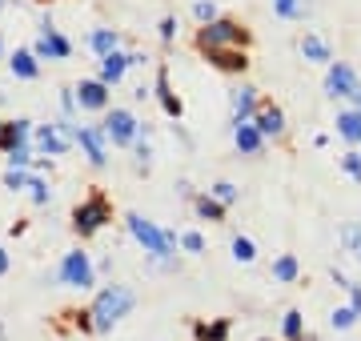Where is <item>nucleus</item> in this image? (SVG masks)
Instances as JSON below:
<instances>
[{"instance_id":"7ed1b4c3","label":"nucleus","mask_w":361,"mask_h":341,"mask_svg":"<svg viewBox=\"0 0 361 341\" xmlns=\"http://www.w3.org/2000/svg\"><path fill=\"white\" fill-rule=\"evenodd\" d=\"M249 44V32L237 20H209V25H201V32H197V49L205 56H217V53H233V49H245Z\"/></svg>"},{"instance_id":"e433bc0d","label":"nucleus","mask_w":361,"mask_h":341,"mask_svg":"<svg viewBox=\"0 0 361 341\" xmlns=\"http://www.w3.org/2000/svg\"><path fill=\"white\" fill-rule=\"evenodd\" d=\"M337 165H341V173H345L349 181H357V185H361V153H357V149L341 153V157H337Z\"/></svg>"},{"instance_id":"f8f14e48","label":"nucleus","mask_w":361,"mask_h":341,"mask_svg":"<svg viewBox=\"0 0 361 341\" xmlns=\"http://www.w3.org/2000/svg\"><path fill=\"white\" fill-rule=\"evenodd\" d=\"M257 89L253 85H237V89H229V120L233 125H245V120H253V113H257Z\"/></svg>"},{"instance_id":"c756f323","label":"nucleus","mask_w":361,"mask_h":341,"mask_svg":"<svg viewBox=\"0 0 361 341\" xmlns=\"http://www.w3.org/2000/svg\"><path fill=\"white\" fill-rule=\"evenodd\" d=\"M25 193L32 197V205H37V209L52 205V189H49V181H44L40 173H32V177H28V189H25Z\"/></svg>"},{"instance_id":"49530a36","label":"nucleus","mask_w":361,"mask_h":341,"mask_svg":"<svg viewBox=\"0 0 361 341\" xmlns=\"http://www.w3.org/2000/svg\"><path fill=\"white\" fill-rule=\"evenodd\" d=\"M0 8H4V0H0Z\"/></svg>"},{"instance_id":"6e6552de","label":"nucleus","mask_w":361,"mask_h":341,"mask_svg":"<svg viewBox=\"0 0 361 341\" xmlns=\"http://www.w3.org/2000/svg\"><path fill=\"white\" fill-rule=\"evenodd\" d=\"M325 92H329L334 101L337 97H341V101H353V108L361 113V80L345 61H329V65H325Z\"/></svg>"},{"instance_id":"a19ab883","label":"nucleus","mask_w":361,"mask_h":341,"mask_svg":"<svg viewBox=\"0 0 361 341\" xmlns=\"http://www.w3.org/2000/svg\"><path fill=\"white\" fill-rule=\"evenodd\" d=\"M161 40H165V44H173V37H177V16H161Z\"/></svg>"},{"instance_id":"393cba45","label":"nucleus","mask_w":361,"mask_h":341,"mask_svg":"<svg viewBox=\"0 0 361 341\" xmlns=\"http://www.w3.org/2000/svg\"><path fill=\"white\" fill-rule=\"evenodd\" d=\"M281 341H305V314H301V309H285Z\"/></svg>"},{"instance_id":"4be33fe9","label":"nucleus","mask_w":361,"mask_h":341,"mask_svg":"<svg viewBox=\"0 0 361 341\" xmlns=\"http://www.w3.org/2000/svg\"><path fill=\"white\" fill-rule=\"evenodd\" d=\"M89 49L97 56L116 53V49H121V32H116V28H92V32H89Z\"/></svg>"},{"instance_id":"b1692460","label":"nucleus","mask_w":361,"mask_h":341,"mask_svg":"<svg viewBox=\"0 0 361 341\" xmlns=\"http://www.w3.org/2000/svg\"><path fill=\"white\" fill-rule=\"evenodd\" d=\"M209 65L221 68V73H245V68H249V56H245V49H233V53L209 56Z\"/></svg>"},{"instance_id":"a18cd8bd","label":"nucleus","mask_w":361,"mask_h":341,"mask_svg":"<svg viewBox=\"0 0 361 341\" xmlns=\"http://www.w3.org/2000/svg\"><path fill=\"white\" fill-rule=\"evenodd\" d=\"M0 129H4V120H0Z\"/></svg>"},{"instance_id":"412c9836","label":"nucleus","mask_w":361,"mask_h":341,"mask_svg":"<svg viewBox=\"0 0 361 341\" xmlns=\"http://www.w3.org/2000/svg\"><path fill=\"white\" fill-rule=\"evenodd\" d=\"M301 56H305V61H313V65H329V61H334L329 44H325L317 32H305V37H301Z\"/></svg>"},{"instance_id":"0eeeda50","label":"nucleus","mask_w":361,"mask_h":341,"mask_svg":"<svg viewBox=\"0 0 361 341\" xmlns=\"http://www.w3.org/2000/svg\"><path fill=\"white\" fill-rule=\"evenodd\" d=\"M101 132H104V141H109V149H133L137 132H141V120H137L133 108L113 105L101 113Z\"/></svg>"},{"instance_id":"58836bf2","label":"nucleus","mask_w":361,"mask_h":341,"mask_svg":"<svg viewBox=\"0 0 361 341\" xmlns=\"http://www.w3.org/2000/svg\"><path fill=\"white\" fill-rule=\"evenodd\" d=\"M77 97H73V85H65V89H61V117L65 120H77Z\"/></svg>"},{"instance_id":"1a4fd4ad","label":"nucleus","mask_w":361,"mask_h":341,"mask_svg":"<svg viewBox=\"0 0 361 341\" xmlns=\"http://www.w3.org/2000/svg\"><path fill=\"white\" fill-rule=\"evenodd\" d=\"M73 144L85 153V161H89L92 169H104L109 165V141H104L101 125H77L73 129Z\"/></svg>"},{"instance_id":"c85d7f7f","label":"nucleus","mask_w":361,"mask_h":341,"mask_svg":"<svg viewBox=\"0 0 361 341\" xmlns=\"http://www.w3.org/2000/svg\"><path fill=\"white\" fill-rule=\"evenodd\" d=\"M229 253H233V261H237V265H253V261H257V245H253L249 237H241V233L229 241Z\"/></svg>"},{"instance_id":"9b49d317","label":"nucleus","mask_w":361,"mask_h":341,"mask_svg":"<svg viewBox=\"0 0 361 341\" xmlns=\"http://www.w3.org/2000/svg\"><path fill=\"white\" fill-rule=\"evenodd\" d=\"M73 97H77V108H85V113H104V108H113V89L101 85L97 77L73 85Z\"/></svg>"},{"instance_id":"f3484780","label":"nucleus","mask_w":361,"mask_h":341,"mask_svg":"<svg viewBox=\"0 0 361 341\" xmlns=\"http://www.w3.org/2000/svg\"><path fill=\"white\" fill-rule=\"evenodd\" d=\"M129 68H133L129 65V53H121V49H116V53L101 56V73H97V80L113 89V85H121V80H125V73H129Z\"/></svg>"},{"instance_id":"2f4dec72","label":"nucleus","mask_w":361,"mask_h":341,"mask_svg":"<svg viewBox=\"0 0 361 341\" xmlns=\"http://www.w3.org/2000/svg\"><path fill=\"white\" fill-rule=\"evenodd\" d=\"M273 13L281 16V20H305L310 4L305 0H273Z\"/></svg>"},{"instance_id":"c03bdc74","label":"nucleus","mask_w":361,"mask_h":341,"mask_svg":"<svg viewBox=\"0 0 361 341\" xmlns=\"http://www.w3.org/2000/svg\"><path fill=\"white\" fill-rule=\"evenodd\" d=\"M0 341H4V326H0Z\"/></svg>"},{"instance_id":"39448f33","label":"nucleus","mask_w":361,"mask_h":341,"mask_svg":"<svg viewBox=\"0 0 361 341\" xmlns=\"http://www.w3.org/2000/svg\"><path fill=\"white\" fill-rule=\"evenodd\" d=\"M56 281L65 289H77V293H92V289L101 285L97 281V269H92V257L85 249H68L61 261H56Z\"/></svg>"},{"instance_id":"de8ad7c7","label":"nucleus","mask_w":361,"mask_h":341,"mask_svg":"<svg viewBox=\"0 0 361 341\" xmlns=\"http://www.w3.org/2000/svg\"><path fill=\"white\" fill-rule=\"evenodd\" d=\"M261 341H269V337H261Z\"/></svg>"},{"instance_id":"4468645a","label":"nucleus","mask_w":361,"mask_h":341,"mask_svg":"<svg viewBox=\"0 0 361 341\" xmlns=\"http://www.w3.org/2000/svg\"><path fill=\"white\" fill-rule=\"evenodd\" d=\"M32 125H37V120H28V117L4 120V129H0V153H8V149H16V144L32 141Z\"/></svg>"},{"instance_id":"ea45409f","label":"nucleus","mask_w":361,"mask_h":341,"mask_svg":"<svg viewBox=\"0 0 361 341\" xmlns=\"http://www.w3.org/2000/svg\"><path fill=\"white\" fill-rule=\"evenodd\" d=\"M193 16H197V25H209V20H217V4L213 0H197Z\"/></svg>"},{"instance_id":"f257e3e1","label":"nucleus","mask_w":361,"mask_h":341,"mask_svg":"<svg viewBox=\"0 0 361 341\" xmlns=\"http://www.w3.org/2000/svg\"><path fill=\"white\" fill-rule=\"evenodd\" d=\"M137 309V289L125 285V281H109V285H97L92 289V302L85 309V321H89V333L92 337H104L113 333L125 317Z\"/></svg>"},{"instance_id":"5701e85b","label":"nucleus","mask_w":361,"mask_h":341,"mask_svg":"<svg viewBox=\"0 0 361 341\" xmlns=\"http://www.w3.org/2000/svg\"><path fill=\"white\" fill-rule=\"evenodd\" d=\"M297 277H301V261H297L293 253H281V257L273 261V281H277V285H293Z\"/></svg>"},{"instance_id":"79ce46f5","label":"nucleus","mask_w":361,"mask_h":341,"mask_svg":"<svg viewBox=\"0 0 361 341\" xmlns=\"http://www.w3.org/2000/svg\"><path fill=\"white\" fill-rule=\"evenodd\" d=\"M8 269H13V257H8L4 241H0V277H8Z\"/></svg>"},{"instance_id":"2eb2a0df","label":"nucleus","mask_w":361,"mask_h":341,"mask_svg":"<svg viewBox=\"0 0 361 341\" xmlns=\"http://www.w3.org/2000/svg\"><path fill=\"white\" fill-rule=\"evenodd\" d=\"M253 129L269 141V137H281L285 132V113L277 105H257V113H253Z\"/></svg>"},{"instance_id":"c9c22d12","label":"nucleus","mask_w":361,"mask_h":341,"mask_svg":"<svg viewBox=\"0 0 361 341\" xmlns=\"http://www.w3.org/2000/svg\"><path fill=\"white\" fill-rule=\"evenodd\" d=\"M28 177H32V169H4V177H0V181H4V189H8V193H25Z\"/></svg>"},{"instance_id":"f704fd0d","label":"nucleus","mask_w":361,"mask_h":341,"mask_svg":"<svg viewBox=\"0 0 361 341\" xmlns=\"http://www.w3.org/2000/svg\"><path fill=\"white\" fill-rule=\"evenodd\" d=\"M341 245H345V253H353V257L361 261V221L341 225Z\"/></svg>"},{"instance_id":"bb28decb","label":"nucleus","mask_w":361,"mask_h":341,"mask_svg":"<svg viewBox=\"0 0 361 341\" xmlns=\"http://www.w3.org/2000/svg\"><path fill=\"white\" fill-rule=\"evenodd\" d=\"M193 209H197V217H201V221H225V205H217V201L209 197V193H197L193 197Z\"/></svg>"},{"instance_id":"473e14b6","label":"nucleus","mask_w":361,"mask_h":341,"mask_svg":"<svg viewBox=\"0 0 361 341\" xmlns=\"http://www.w3.org/2000/svg\"><path fill=\"white\" fill-rule=\"evenodd\" d=\"M4 161H8V169H32L37 165V153H32V144H16V149L4 153Z\"/></svg>"},{"instance_id":"7c9ffc66","label":"nucleus","mask_w":361,"mask_h":341,"mask_svg":"<svg viewBox=\"0 0 361 341\" xmlns=\"http://www.w3.org/2000/svg\"><path fill=\"white\" fill-rule=\"evenodd\" d=\"M177 249L189 253V257H201V253H205V237L197 233V229H180L177 233Z\"/></svg>"},{"instance_id":"4c0bfd02","label":"nucleus","mask_w":361,"mask_h":341,"mask_svg":"<svg viewBox=\"0 0 361 341\" xmlns=\"http://www.w3.org/2000/svg\"><path fill=\"white\" fill-rule=\"evenodd\" d=\"M329 326H334L337 333H345V329H353V326H357V314H353L349 305H337L334 314H329Z\"/></svg>"},{"instance_id":"cd10ccee","label":"nucleus","mask_w":361,"mask_h":341,"mask_svg":"<svg viewBox=\"0 0 361 341\" xmlns=\"http://www.w3.org/2000/svg\"><path fill=\"white\" fill-rule=\"evenodd\" d=\"M334 281H337V289H345V293H349V309L357 314V326H361V281L345 277L341 269H334Z\"/></svg>"},{"instance_id":"9d476101","label":"nucleus","mask_w":361,"mask_h":341,"mask_svg":"<svg viewBox=\"0 0 361 341\" xmlns=\"http://www.w3.org/2000/svg\"><path fill=\"white\" fill-rule=\"evenodd\" d=\"M32 56H37V61H68V56H73V40H68L61 28H52L49 20H44L40 32H37V44H32Z\"/></svg>"},{"instance_id":"aec40b11","label":"nucleus","mask_w":361,"mask_h":341,"mask_svg":"<svg viewBox=\"0 0 361 341\" xmlns=\"http://www.w3.org/2000/svg\"><path fill=\"white\" fill-rule=\"evenodd\" d=\"M8 68H13L16 80H37L40 77V61L32 56V49H16V53L8 56Z\"/></svg>"},{"instance_id":"72a5a7b5","label":"nucleus","mask_w":361,"mask_h":341,"mask_svg":"<svg viewBox=\"0 0 361 341\" xmlns=\"http://www.w3.org/2000/svg\"><path fill=\"white\" fill-rule=\"evenodd\" d=\"M209 197L217 201V205H225V209H229V205H237V201H241V189H237L233 181H217L213 189H209Z\"/></svg>"},{"instance_id":"6ab92c4d","label":"nucleus","mask_w":361,"mask_h":341,"mask_svg":"<svg viewBox=\"0 0 361 341\" xmlns=\"http://www.w3.org/2000/svg\"><path fill=\"white\" fill-rule=\"evenodd\" d=\"M149 137H153V129L141 120V132H137V141H133V169L137 173L153 169V144H149Z\"/></svg>"},{"instance_id":"ddd939ff","label":"nucleus","mask_w":361,"mask_h":341,"mask_svg":"<svg viewBox=\"0 0 361 341\" xmlns=\"http://www.w3.org/2000/svg\"><path fill=\"white\" fill-rule=\"evenodd\" d=\"M153 97L161 101V108H165V117H173V120H180V117H185V105H180V97L173 92V85H169V68H165V65L157 68V89H153Z\"/></svg>"},{"instance_id":"37998d69","label":"nucleus","mask_w":361,"mask_h":341,"mask_svg":"<svg viewBox=\"0 0 361 341\" xmlns=\"http://www.w3.org/2000/svg\"><path fill=\"white\" fill-rule=\"evenodd\" d=\"M0 61H4V37H0Z\"/></svg>"},{"instance_id":"dca6fc26","label":"nucleus","mask_w":361,"mask_h":341,"mask_svg":"<svg viewBox=\"0 0 361 341\" xmlns=\"http://www.w3.org/2000/svg\"><path fill=\"white\" fill-rule=\"evenodd\" d=\"M233 144H237V153H241V157H261L265 137L253 129V120H245V125H233Z\"/></svg>"},{"instance_id":"423d86ee","label":"nucleus","mask_w":361,"mask_h":341,"mask_svg":"<svg viewBox=\"0 0 361 341\" xmlns=\"http://www.w3.org/2000/svg\"><path fill=\"white\" fill-rule=\"evenodd\" d=\"M109 221H113V205H109L104 193H89V197L77 201V209H73V233H77L80 241L97 237Z\"/></svg>"},{"instance_id":"a878e982","label":"nucleus","mask_w":361,"mask_h":341,"mask_svg":"<svg viewBox=\"0 0 361 341\" xmlns=\"http://www.w3.org/2000/svg\"><path fill=\"white\" fill-rule=\"evenodd\" d=\"M229 317H217V321H201V326H193V337L197 341H229Z\"/></svg>"},{"instance_id":"20e7f679","label":"nucleus","mask_w":361,"mask_h":341,"mask_svg":"<svg viewBox=\"0 0 361 341\" xmlns=\"http://www.w3.org/2000/svg\"><path fill=\"white\" fill-rule=\"evenodd\" d=\"M73 129H77V120H65V117H56L49 120V125H32V153L44 161L52 157H65L68 149H73Z\"/></svg>"},{"instance_id":"f03ea898","label":"nucleus","mask_w":361,"mask_h":341,"mask_svg":"<svg viewBox=\"0 0 361 341\" xmlns=\"http://www.w3.org/2000/svg\"><path fill=\"white\" fill-rule=\"evenodd\" d=\"M125 229H129V237L145 249V257H149L153 269H161V273H173L177 269V253H180L177 229H161L157 221H149L141 213H125Z\"/></svg>"},{"instance_id":"a211bd4d","label":"nucleus","mask_w":361,"mask_h":341,"mask_svg":"<svg viewBox=\"0 0 361 341\" xmlns=\"http://www.w3.org/2000/svg\"><path fill=\"white\" fill-rule=\"evenodd\" d=\"M334 129H337V137H341L345 144L357 149V144H361V113H357V108H341L337 120H334Z\"/></svg>"}]
</instances>
